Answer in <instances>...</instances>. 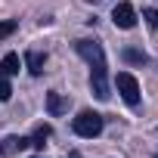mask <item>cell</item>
I'll return each instance as SVG.
<instances>
[{"label":"cell","instance_id":"obj_3","mask_svg":"<svg viewBox=\"0 0 158 158\" xmlns=\"http://www.w3.org/2000/svg\"><path fill=\"white\" fill-rule=\"evenodd\" d=\"M115 87H118V93H121V99L127 106H139V81L130 71H118L115 74Z\"/></svg>","mask_w":158,"mask_h":158},{"label":"cell","instance_id":"obj_13","mask_svg":"<svg viewBox=\"0 0 158 158\" xmlns=\"http://www.w3.org/2000/svg\"><path fill=\"white\" fill-rule=\"evenodd\" d=\"M124 56H127V59H130V62H146V56H143V53H133V50H127V53H124Z\"/></svg>","mask_w":158,"mask_h":158},{"label":"cell","instance_id":"obj_14","mask_svg":"<svg viewBox=\"0 0 158 158\" xmlns=\"http://www.w3.org/2000/svg\"><path fill=\"white\" fill-rule=\"evenodd\" d=\"M34 158H40V155H34Z\"/></svg>","mask_w":158,"mask_h":158},{"label":"cell","instance_id":"obj_9","mask_svg":"<svg viewBox=\"0 0 158 158\" xmlns=\"http://www.w3.org/2000/svg\"><path fill=\"white\" fill-rule=\"evenodd\" d=\"M47 136H50V127L44 124V127H37V130H34V136H31V146H34V149H44V139H47Z\"/></svg>","mask_w":158,"mask_h":158},{"label":"cell","instance_id":"obj_12","mask_svg":"<svg viewBox=\"0 0 158 158\" xmlns=\"http://www.w3.org/2000/svg\"><path fill=\"white\" fill-rule=\"evenodd\" d=\"M143 16H146V25H149V28H155V25H158V13H155V10H146Z\"/></svg>","mask_w":158,"mask_h":158},{"label":"cell","instance_id":"obj_10","mask_svg":"<svg viewBox=\"0 0 158 158\" xmlns=\"http://www.w3.org/2000/svg\"><path fill=\"white\" fill-rule=\"evenodd\" d=\"M16 28H19V22H16V19H3V22H0V40H6Z\"/></svg>","mask_w":158,"mask_h":158},{"label":"cell","instance_id":"obj_15","mask_svg":"<svg viewBox=\"0 0 158 158\" xmlns=\"http://www.w3.org/2000/svg\"><path fill=\"white\" fill-rule=\"evenodd\" d=\"M155 158H158V155H155Z\"/></svg>","mask_w":158,"mask_h":158},{"label":"cell","instance_id":"obj_2","mask_svg":"<svg viewBox=\"0 0 158 158\" xmlns=\"http://www.w3.org/2000/svg\"><path fill=\"white\" fill-rule=\"evenodd\" d=\"M102 124H106V121H102V115L87 109V112H81V115L71 121V130H74L77 136H84V139H93V136H99V133H102Z\"/></svg>","mask_w":158,"mask_h":158},{"label":"cell","instance_id":"obj_6","mask_svg":"<svg viewBox=\"0 0 158 158\" xmlns=\"http://www.w3.org/2000/svg\"><path fill=\"white\" fill-rule=\"evenodd\" d=\"M47 112H50L53 118L65 115V112H68V99H65L62 93H56V90H53V93H47Z\"/></svg>","mask_w":158,"mask_h":158},{"label":"cell","instance_id":"obj_5","mask_svg":"<svg viewBox=\"0 0 158 158\" xmlns=\"http://www.w3.org/2000/svg\"><path fill=\"white\" fill-rule=\"evenodd\" d=\"M28 146H31L28 136H3V143H0V155H13V152H22Z\"/></svg>","mask_w":158,"mask_h":158},{"label":"cell","instance_id":"obj_7","mask_svg":"<svg viewBox=\"0 0 158 158\" xmlns=\"http://www.w3.org/2000/svg\"><path fill=\"white\" fill-rule=\"evenodd\" d=\"M19 68H22V59H19V53H6L3 59H0V74L13 77V74H19Z\"/></svg>","mask_w":158,"mask_h":158},{"label":"cell","instance_id":"obj_8","mask_svg":"<svg viewBox=\"0 0 158 158\" xmlns=\"http://www.w3.org/2000/svg\"><path fill=\"white\" fill-rule=\"evenodd\" d=\"M25 65H28L31 74H40L44 65H47V56H44V53H28V56H25Z\"/></svg>","mask_w":158,"mask_h":158},{"label":"cell","instance_id":"obj_1","mask_svg":"<svg viewBox=\"0 0 158 158\" xmlns=\"http://www.w3.org/2000/svg\"><path fill=\"white\" fill-rule=\"evenodd\" d=\"M74 50L81 53L87 62H90V87H93V96L96 99H109V74H106V53L96 40H77Z\"/></svg>","mask_w":158,"mask_h":158},{"label":"cell","instance_id":"obj_11","mask_svg":"<svg viewBox=\"0 0 158 158\" xmlns=\"http://www.w3.org/2000/svg\"><path fill=\"white\" fill-rule=\"evenodd\" d=\"M13 96V87H10V77L6 74H0V102H6Z\"/></svg>","mask_w":158,"mask_h":158},{"label":"cell","instance_id":"obj_4","mask_svg":"<svg viewBox=\"0 0 158 158\" xmlns=\"http://www.w3.org/2000/svg\"><path fill=\"white\" fill-rule=\"evenodd\" d=\"M112 22H115L118 28H133V25H136V10L127 3V0H121V3L112 10Z\"/></svg>","mask_w":158,"mask_h":158}]
</instances>
